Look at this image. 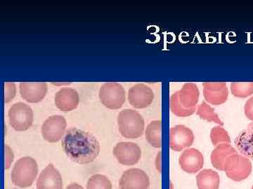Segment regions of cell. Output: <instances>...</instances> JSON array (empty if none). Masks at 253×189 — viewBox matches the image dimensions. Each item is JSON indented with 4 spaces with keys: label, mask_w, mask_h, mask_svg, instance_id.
Listing matches in <instances>:
<instances>
[{
    "label": "cell",
    "mask_w": 253,
    "mask_h": 189,
    "mask_svg": "<svg viewBox=\"0 0 253 189\" xmlns=\"http://www.w3.org/2000/svg\"><path fill=\"white\" fill-rule=\"evenodd\" d=\"M179 165L184 172L196 174L201 171L204 165V157L199 150L189 148L184 150L179 159Z\"/></svg>",
    "instance_id": "cell-12"
},
{
    "label": "cell",
    "mask_w": 253,
    "mask_h": 189,
    "mask_svg": "<svg viewBox=\"0 0 253 189\" xmlns=\"http://www.w3.org/2000/svg\"><path fill=\"white\" fill-rule=\"evenodd\" d=\"M204 86V95L208 103L221 105L226 102L229 96V89L226 83L206 82Z\"/></svg>",
    "instance_id": "cell-13"
},
{
    "label": "cell",
    "mask_w": 253,
    "mask_h": 189,
    "mask_svg": "<svg viewBox=\"0 0 253 189\" xmlns=\"http://www.w3.org/2000/svg\"><path fill=\"white\" fill-rule=\"evenodd\" d=\"M141 149L138 144L131 142H121L113 148V155L119 163L132 166L139 162L141 158Z\"/></svg>",
    "instance_id": "cell-8"
},
{
    "label": "cell",
    "mask_w": 253,
    "mask_h": 189,
    "mask_svg": "<svg viewBox=\"0 0 253 189\" xmlns=\"http://www.w3.org/2000/svg\"><path fill=\"white\" fill-rule=\"evenodd\" d=\"M63 179L59 170L49 163L40 174L37 189H63Z\"/></svg>",
    "instance_id": "cell-14"
},
{
    "label": "cell",
    "mask_w": 253,
    "mask_h": 189,
    "mask_svg": "<svg viewBox=\"0 0 253 189\" xmlns=\"http://www.w3.org/2000/svg\"><path fill=\"white\" fill-rule=\"evenodd\" d=\"M21 97L30 103H38L45 97L48 91L46 83H21L19 84Z\"/></svg>",
    "instance_id": "cell-15"
},
{
    "label": "cell",
    "mask_w": 253,
    "mask_h": 189,
    "mask_svg": "<svg viewBox=\"0 0 253 189\" xmlns=\"http://www.w3.org/2000/svg\"><path fill=\"white\" fill-rule=\"evenodd\" d=\"M8 117L10 126L18 132H23L31 128L34 120L33 109L23 102L13 104L10 107Z\"/></svg>",
    "instance_id": "cell-5"
},
{
    "label": "cell",
    "mask_w": 253,
    "mask_h": 189,
    "mask_svg": "<svg viewBox=\"0 0 253 189\" xmlns=\"http://www.w3.org/2000/svg\"><path fill=\"white\" fill-rule=\"evenodd\" d=\"M194 132L184 125H176L169 130V147L174 152H181L194 143Z\"/></svg>",
    "instance_id": "cell-10"
},
{
    "label": "cell",
    "mask_w": 253,
    "mask_h": 189,
    "mask_svg": "<svg viewBox=\"0 0 253 189\" xmlns=\"http://www.w3.org/2000/svg\"><path fill=\"white\" fill-rule=\"evenodd\" d=\"M251 189H253V187H252V188H251Z\"/></svg>",
    "instance_id": "cell-32"
},
{
    "label": "cell",
    "mask_w": 253,
    "mask_h": 189,
    "mask_svg": "<svg viewBox=\"0 0 253 189\" xmlns=\"http://www.w3.org/2000/svg\"><path fill=\"white\" fill-rule=\"evenodd\" d=\"M171 112L179 117H188L194 114L196 112V107L195 108L186 109L179 102L178 98L177 91L172 94L169 100Z\"/></svg>",
    "instance_id": "cell-23"
},
{
    "label": "cell",
    "mask_w": 253,
    "mask_h": 189,
    "mask_svg": "<svg viewBox=\"0 0 253 189\" xmlns=\"http://www.w3.org/2000/svg\"><path fill=\"white\" fill-rule=\"evenodd\" d=\"M211 140L213 145L217 146L220 144H231V137L227 131L221 126L213 127L211 131Z\"/></svg>",
    "instance_id": "cell-26"
},
{
    "label": "cell",
    "mask_w": 253,
    "mask_h": 189,
    "mask_svg": "<svg viewBox=\"0 0 253 189\" xmlns=\"http://www.w3.org/2000/svg\"><path fill=\"white\" fill-rule=\"evenodd\" d=\"M67 122L61 115L49 117L42 126V135L43 138L50 143H56L63 138L66 134Z\"/></svg>",
    "instance_id": "cell-7"
},
{
    "label": "cell",
    "mask_w": 253,
    "mask_h": 189,
    "mask_svg": "<svg viewBox=\"0 0 253 189\" xmlns=\"http://www.w3.org/2000/svg\"><path fill=\"white\" fill-rule=\"evenodd\" d=\"M61 147L66 156L80 165L94 162L101 152V147L96 137L90 132L77 127H71L66 131Z\"/></svg>",
    "instance_id": "cell-1"
},
{
    "label": "cell",
    "mask_w": 253,
    "mask_h": 189,
    "mask_svg": "<svg viewBox=\"0 0 253 189\" xmlns=\"http://www.w3.org/2000/svg\"><path fill=\"white\" fill-rule=\"evenodd\" d=\"M253 170L252 162L249 158L236 154L226 159L224 171L226 175L235 182H241L249 178Z\"/></svg>",
    "instance_id": "cell-4"
},
{
    "label": "cell",
    "mask_w": 253,
    "mask_h": 189,
    "mask_svg": "<svg viewBox=\"0 0 253 189\" xmlns=\"http://www.w3.org/2000/svg\"><path fill=\"white\" fill-rule=\"evenodd\" d=\"M161 128H162V122L161 120H156L150 123L145 131L146 140L149 142L150 145L154 148L161 149L162 147Z\"/></svg>",
    "instance_id": "cell-21"
},
{
    "label": "cell",
    "mask_w": 253,
    "mask_h": 189,
    "mask_svg": "<svg viewBox=\"0 0 253 189\" xmlns=\"http://www.w3.org/2000/svg\"><path fill=\"white\" fill-rule=\"evenodd\" d=\"M196 185L199 189H219L220 177L212 169H205L198 174Z\"/></svg>",
    "instance_id": "cell-20"
},
{
    "label": "cell",
    "mask_w": 253,
    "mask_h": 189,
    "mask_svg": "<svg viewBox=\"0 0 253 189\" xmlns=\"http://www.w3.org/2000/svg\"><path fill=\"white\" fill-rule=\"evenodd\" d=\"M118 125L120 133L126 139H136L144 134V118L137 111L126 109L118 116Z\"/></svg>",
    "instance_id": "cell-2"
},
{
    "label": "cell",
    "mask_w": 253,
    "mask_h": 189,
    "mask_svg": "<svg viewBox=\"0 0 253 189\" xmlns=\"http://www.w3.org/2000/svg\"><path fill=\"white\" fill-rule=\"evenodd\" d=\"M244 113L249 120L253 122V96L248 99L244 106Z\"/></svg>",
    "instance_id": "cell-29"
},
{
    "label": "cell",
    "mask_w": 253,
    "mask_h": 189,
    "mask_svg": "<svg viewBox=\"0 0 253 189\" xmlns=\"http://www.w3.org/2000/svg\"><path fill=\"white\" fill-rule=\"evenodd\" d=\"M155 164H156V170H158V172L161 173V152H158L157 154V157H156V161H155Z\"/></svg>",
    "instance_id": "cell-30"
},
{
    "label": "cell",
    "mask_w": 253,
    "mask_h": 189,
    "mask_svg": "<svg viewBox=\"0 0 253 189\" xmlns=\"http://www.w3.org/2000/svg\"><path fill=\"white\" fill-rule=\"evenodd\" d=\"M152 89L144 84H136L128 91V101L134 108L140 109L149 107L154 102Z\"/></svg>",
    "instance_id": "cell-11"
},
{
    "label": "cell",
    "mask_w": 253,
    "mask_h": 189,
    "mask_svg": "<svg viewBox=\"0 0 253 189\" xmlns=\"http://www.w3.org/2000/svg\"><path fill=\"white\" fill-rule=\"evenodd\" d=\"M99 99L105 107L118 109L123 107L126 100V90L118 83H106L99 90Z\"/></svg>",
    "instance_id": "cell-6"
},
{
    "label": "cell",
    "mask_w": 253,
    "mask_h": 189,
    "mask_svg": "<svg viewBox=\"0 0 253 189\" xmlns=\"http://www.w3.org/2000/svg\"><path fill=\"white\" fill-rule=\"evenodd\" d=\"M233 95L239 98H246L253 94V82H234L230 86Z\"/></svg>",
    "instance_id": "cell-24"
},
{
    "label": "cell",
    "mask_w": 253,
    "mask_h": 189,
    "mask_svg": "<svg viewBox=\"0 0 253 189\" xmlns=\"http://www.w3.org/2000/svg\"><path fill=\"white\" fill-rule=\"evenodd\" d=\"M238 154L237 150L230 144H220L216 146L211 153V163L214 168L224 171V164L226 159L231 156Z\"/></svg>",
    "instance_id": "cell-19"
},
{
    "label": "cell",
    "mask_w": 253,
    "mask_h": 189,
    "mask_svg": "<svg viewBox=\"0 0 253 189\" xmlns=\"http://www.w3.org/2000/svg\"><path fill=\"white\" fill-rule=\"evenodd\" d=\"M38 174L36 159L25 157L18 159L11 172V182L20 188H28L34 183Z\"/></svg>",
    "instance_id": "cell-3"
},
{
    "label": "cell",
    "mask_w": 253,
    "mask_h": 189,
    "mask_svg": "<svg viewBox=\"0 0 253 189\" xmlns=\"http://www.w3.org/2000/svg\"><path fill=\"white\" fill-rule=\"evenodd\" d=\"M66 189H84L81 185H78L77 183L70 184L69 185L66 187Z\"/></svg>",
    "instance_id": "cell-31"
},
{
    "label": "cell",
    "mask_w": 253,
    "mask_h": 189,
    "mask_svg": "<svg viewBox=\"0 0 253 189\" xmlns=\"http://www.w3.org/2000/svg\"><path fill=\"white\" fill-rule=\"evenodd\" d=\"M180 103L186 109L195 108L199 102L200 91L194 83H186L181 90L177 91Z\"/></svg>",
    "instance_id": "cell-18"
},
{
    "label": "cell",
    "mask_w": 253,
    "mask_h": 189,
    "mask_svg": "<svg viewBox=\"0 0 253 189\" xmlns=\"http://www.w3.org/2000/svg\"><path fill=\"white\" fill-rule=\"evenodd\" d=\"M79 102L78 93L71 88H62L55 94V104L62 112H67L74 110L77 108Z\"/></svg>",
    "instance_id": "cell-16"
},
{
    "label": "cell",
    "mask_w": 253,
    "mask_h": 189,
    "mask_svg": "<svg viewBox=\"0 0 253 189\" xmlns=\"http://www.w3.org/2000/svg\"><path fill=\"white\" fill-rule=\"evenodd\" d=\"M14 154L12 149L9 145H5V168L6 170L10 168L11 164L14 162Z\"/></svg>",
    "instance_id": "cell-28"
},
{
    "label": "cell",
    "mask_w": 253,
    "mask_h": 189,
    "mask_svg": "<svg viewBox=\"0 0 253 189\" xmlns=\"http://www.w3.org/2000/svg\"><path fill=\"white\" fill-rule=\"evenodd\" d=\"M234 143L241 155L253 160V122L240 132Z\"/></svg>",
    "instance_id": "cell-17"
},
{
    "label": "cell",
    "mask_w": 253,
    "mask_h": 189,
    "mask_svg": "<svg viewBox=\"0 0 253 189\" xmlns=\"http://www.w3.org/2000/svg\"><path fill=\"white\" fill-rule=\"evenodd\" d=\"M16 94V84L14 83H5L4 84V101L9 103L13 100Z\"/></svg>",
    "instance_id": "cell-27"
},
{
    "label": "cell",
    "mask_w": 253,
    "mask_h": 189,
    "mask_svg": "<svg viewBox=\"0 0 253 189\" xmlns=\"http://www.w3.org/2000/svg\"><path fill=\"white\" fill-rule=\"evenodd\" d=\"M149 176L139 168L126 170L119 181L120 189H149Z\"/></svg>",
    "instance_id": "cell-9"
},
{
    "label": "cell",
    "mask_w": 253,
    "mask_h": 189,
    "mask_svg": "<svg viewBox=\"0 0 253 189\" xmlns=\"http://www.w3.org/2000/svg\"><path fill=\"white\" fill-rule=\"evenodd\" d=\"M111 181L106 176L96 174L91 176L86 184V189H112Z\"/></svg>",
    "instance_id": "cell-25"
},
{
    "label": "cell",
    "mask_w": 253,
    "mask_h": 189,
    "mask_svg": "<svg viewBox=\"0 0 253 189\" xmlns=\"http://www.w3.org/2000/svg\"><path fill=\"white\" fill-rule=\"evenodd\" d=\"M196 114L203 120L214 123L219 126H224V123L219 119L214 109L206 102H202L196 109Z\"/></svg>",
    "instance_id": "cell-22"
}]
</instances>
